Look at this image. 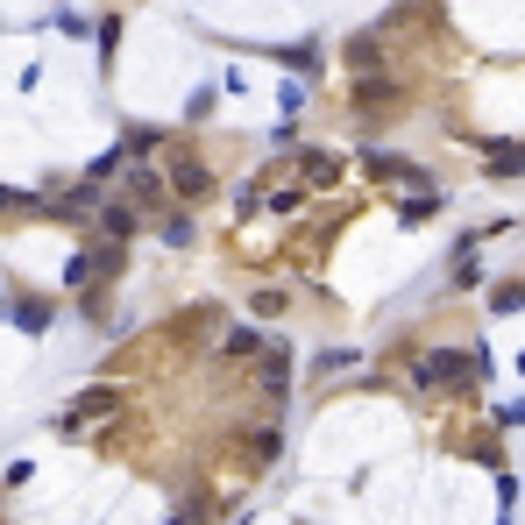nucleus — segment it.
Masks as SVG:
<instances>
[{"label":"nucleus","mask_w":525,"mask_h":525,"mask_svg":"<svg viewBox=\"0 0 525 525\" xmlns=\"http://www.w3.org/2000/svg\"><path fill=\"white\" fill-rule=\"evenodd\" d=\"M157 142H164V128H128V157H149Z\"/></svg>","instance_id":"obj_10"},{"label":"nucleus","mask_w":525,"mask_h":525,"mask_svg":"<svg viewBox=\"0 0 525 525\" xmlns=\"http://www.w3.org/2000/svg\"><path fill=\"white\" fill-rule=\"evenodd\" d=\"M412 377L426 384V391H447V384H469L476 377V355H462V348H433L419 369H412Z\"/></svg>","instance_id":"obj_1"},{"label":"nucleus","mask_w":525,"mask_h":525,"mask_svg":"<svg viewBox=\"0 0 525 525\" xmlns=\"http://www.w3.org/2000/svg\"><path fill=\"white\" fill-rule=\"evenodd\" d=\"M164 242H171V249H192V220H185V213L164 220Z\"/></svg>","instance_id":"obj_11"},{"label":"nucleus","mask_w":525,"mask_h":525,"mask_svg":"<svg viewBox=\"0 0 525 525\" xmlns=\"http://www.w3.org/2000/svg\"><path fill=\"white\" fill-rule=\"evenodd\" d=\"M164 185H171L178 199H206V192H213V171L192 157V149H178V157H171V171H164Z\"/></svg>","instance_id":"obj_2"},{"label":"nucleus","mask_w":525,"mask_h":525,"mask_svg":"<svg viewBox=\"0 0 525 525\" xmlns=\"http://www.w3.org/2000/svg\"><path fill=\"white\" fill-rule=\"evenodd\" d=\"M199 511H206V504H199V497H192V504H178V511H171V518H164V525H199Z\"/></svg>","instance_id":"obj_15"},{"label":"nucleus","mask_w":525,"mask_h":525,"mask_svg":"<svg viewBox=\"0 0 525 525\" xmlns=\"http://www.w3.org/2000/svg\"><path fill=\"white\" fill-rule=\"evenodd\" d=\"M100 235H107V242L121 249V242L135 235V206H100Z\"/></svg>","instance_id":"obj_5"},{"label":"nucleus","mask_w":525,"mask_h":525,"mask_svg":"<svg viewBox=\"0 0 525 525\" xmlns=\"http://www.w3.org/2000/svg\"><path fill=\"white\" fill-rule=\"evenodd\" d=\"M348 64H362V71L377 64V36H355V43H348Z\"/></svg>","instance_id":"obj_13"},{"label":"nucleus","mask_w":525,"mask_h":525,"mask_svg":"<svg viewBox=\"0 0 525 525\" xmlns=\"http://www.w3.org/2000/svg\"><path fill=\"white\" fill-rule=\"evenodd\" d=\"M100 412H121V391H107V384H100V391H86V398H71V405L57 412V433H79V426H86V419H100Z\"/></svg>","instance_id":"obj_3"},{"label":"nucleus","mask_w":525,"mask_h":525,"mask_svg":"<svg viewBox=\"0 0 525 525\" xmlns=\"http://www.w3.org/2000/svg\"><path fill=\"white\" fill-rule=\"evenodd\" d=\"M157 185H164V178L149 171V164H135V171H128V192H135V199H157Z\"/></svg>","instance_id":"obj_8"},{"label":"nucleus","mask_w":525,"mask_h":525,"mask_svg":"<svg viewBox=\"0 0 525 525\" xmlns=\"http://www.w3.org/2000/svg\"><path fill=\"white\" fill-rule=\"evenodd\" d=\"M355 100H362V107H391V100H398V86H391V79H362V86H355Z\"/></svg>","instance_id":"obj_6"},{"label":"nucleus","mask_w":525,"mask_h":525,"mask_svg":"<svg viewBox=\"0 0 525 525\" xmlns=\"http://www.w3.org/2000/svg\"><path fill=\"white\" fill-rule=\"evenodd\" d=\"M348 362H362V355H355V348H327L313 369H320V377H334V369H348Z\"/></svg>","instance_id":"obj_12"},{"label":"nucleus","mask_w":525,"mask_h":525,"mask_svg":"<svg viewBox=\"0 0 525 525\" xmlns=\"http://www.w3.org/2000/svg\"><path fill=\"white\" fill-rule=\"evenodd\" d=\"M15 320H22L29 334H43V327H50V306H15Z\"/></svg>","instance_id":"obj_14"},{"label":"nucleus","mask_w":525,"mask_h":525,"mask_svg":"<svg viewBox=\"0 0 525 525\" xmlns=\"http://www.w3.org/2000/svg\"><path fill=\"white\" fill-rule=\"evenodd\" d=\"M256 391H263V398H284V391H291V355H284V348H263V369H256Z\"/></svg>","instance_id":"obj_4"},{"label":"nucleus","mask_w":525,"mask_h":525,"mask_svg":"<svg viewBox=\"0 0 525 525\" xmlns=\"http://www.w3.org/2000/svg\"><path fill=\"white\" fill-rule=\"evenodd\" d=\"M93 206H100L93 185H79V192H64V199H57V213H93Z\"/></svg>","instance_id":"obj_9"},{"label":"nucleus","mask_w":525,"mask_h":525,"mask_svg":"<svg viewBox=\"0 0 525 525\" xmlns=\"http://www.w3.org/2000/svg\"><path fill=\"white\" fill-rule=\"evenodd\" d=\"M298 171H306V185H334V178H341L334 157H298Z\"/></svg>","instance_id":"obj_7"}]
</instances>
